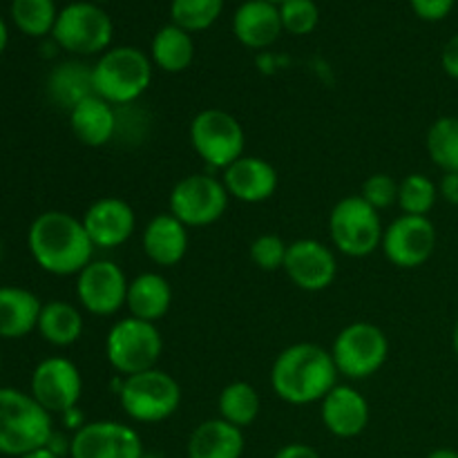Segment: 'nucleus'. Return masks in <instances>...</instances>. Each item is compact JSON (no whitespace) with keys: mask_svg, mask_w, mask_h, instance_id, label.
<instances>
[{"mask_svg":"<svg viewBox=\"0 0 458 458\" xmlns=\"http://www.w3.org/2000/svg\"><path fill=\"white\" fill-rule=\"evenodd\" d=\"M27 246L45 273L79 276L94 259V244L79 217L63 210H45L31 222Z\"/></svg>","mask_w":458,"mask_h":458,"instance_id":"f257e3e1","label":"nucleus"},{"mask_svg":"<svg viewBox=\"0 0 458 458\" xmlns=\"http://www.w3.org/2000/svg\"><path fill=\"white\" fill-rule=\"evenodd\" d=\"M338 367L320 344L298 343L277 353L271 367V387L289 405L320 403L338 385Z\"/></svg>","mask_w":458,"mask_h":458,"instance_id":"f03ea898","label":"nucleus"},{"mask_svg":"<svg viewBox=\"0 0 458 458\" xmlns=\"http://www.w3.org/2000/svg\"><path fill=\"white\" fill-rule=\"evenodd\" d=\"M52 434V414L31 394L0 387V454L21 458L47 445Z\"/></svg>","mask_w":458,"mask_h":458,"instance_id":"7ed1b4c3","label":"nucleus"},{"mask_svg":"<svg viewBox=\"0 0 458 458\" xmlns=\"http://www.w3.org/2000/svg\"><path fill=\"white\" fill-rule=\"evenodd\" d=\"M152 61L132 45L110 47L92 65L94 94L112 106H130L152 83Z\"/></svg>","mask_w":458,"mask_h":458,"instance_id":"20e7f679","label":"nucleus"},{"mask_svg":"<svg viewBox=\"0 0 458 458\" xmlns=\"http://www.w3.org/2000/svg\"><path fill=\"white\" fill-rule=\"evenodd\" d=\"M116 394H119V403L125 414L134 423L143 425L164 423L170 416L177 414L182 405V385L159 367L128 376V378L121 376Z\"/></svg>","mask_w":458,"mask_h":458,"instance_id":"39448f33","label":"nucleus"},{"mask_svg":"<svg viewBox=\"0 0 458 458\" xmlns=\"http://www.w3.org/2000/svg\"><path fill=\"white\" fill-rule=\"evenodd\" d=\"M164 353V338L155 322L123 318L114 322L106 338V358L119 376L141 374L155 369Z\"/></svg>","mask_w":458,"mask_h":458,"instance_id":"423d86ee","label":"nucleus"},{"mask_svg":"<svg viewBox=\"0 0 458 458\" xmlns=\"http://www.w3.org/2000/svg\"><path fill=\"white\" fill-rule=\"evenodd\" d=\"M114 25L106 9L94 3H70L58 12L54 43L74 56H101L110 49Z\"/></svg>","mask_w":458,"mask_h":458,"instance_id":"0eeeda50","label":"nucleus"},{"mask_svg":"<svg viewBox=\"0 0 458 458\" xmlns=\"http://www.w3.org/2000/svg\"><path fill=\"white\" fill-rule=\"evenodd\" d=\"M385 226L380 213L360 195L343 197L331 208L329 237L334 249L347 258H367L383 244Z\"/></svg>","mask_w":458,"mask_h":458,"instance_id":"6e6552de","label":"nucleus"},{"mask_svg":"<svg viewBox=\"0 0 458 458\" xmlns=\"http://www.w3.org/2000/svg\"><path fill=\"white\" fill-rule=\"evenodd\" d=\"M191 146L206 165L224 173L228 165L246 155V132L231 112L208 107L192 119Z\"/></svg>","mask_w":458,"mask_h":458,"instance_id":"1a4fd4ad","label":"nucleus"},{"mask_svg":"<svg viewBox=\"0 0 458 458\" xmlns=\"http://www.w3.org/2000/svg\"><path fill=\"white\" fill-rule=\"evenodd\" d=\"M338 374L349 380L371 378L389 358V340L371 322H352L344 327L331 347Z\"/></svg>","mask_w":458,"mask_h":458,"instance_id":"9d476101","label":"nucleus"},{"mask_svg":"<svg viewBox=\"0 0 458 458\" xmlns=\"http://www.w3.org/2000/svg\"><path fill=\"white\" fill-rule=\"evenodd\" d=\"M226 186L213 174H188L174 183L168 199V213L174 215L183 226L204 228L219 222L228 208Z\"/></svg>","mask_w":458,"mask_h":458,"instance_id":"9b49d317","label":"nucleus"},{"mask_svg":"<svg viewBox=\"0 0 458 458\" xmlns=\"http://www.w3.org/2000/svg\"><path fill=\"white\" fill-rule=\"evenodd\" d=\"M130 280L112 259H92L76 276V298L81 307L98 318L119 313L125 307Z\"/></svg>","mask_w":458,"mask_h":458,"instance_id":"f8f14e48","label":"nucleus"},{"mask_svg":"<svg viewBox=\"0 0 458 458\" xmlns=\"http://www.w3.org/2000/svg\"><path fill=\"white\" fill-rule=\"evenodd\" d=\"M30 394L45 411L61 416L79 407L83 396V376L79 367L67 358H45L31 374Z\"/></svg>","mask_w":458,"mask_h":458,"instance_id":"ddd939ff","label":"nucleus"},{"mask_svg":"<svg viewBox=\"0 0 458 458\" xmlns=\"http://www.w3.org/2000/svg\"><path fill=\"white\" fill-rule=\"evenodd\" d=\"M437 226L429 217L401 215L394 219L383 233L385 258L398 268H419L428 262L437 250Z\"/></svg>","mask_w":458,"mask_h":458,"instance_id":"4468645a","label":"nucleus"},{"mask_svg":"<svg viewBox=\"0 0 458 458\" xmlns=\"http://www.w3.org/2000/svg\"><path fill=\"white\" fill-rule=\"evenodd\" d=\"M139 432L119 420H92L72 434L70 458H143Z\"/></svg>","mask_w":458,"mask_h":458,"instance_id":"2eb2a0df","label":"nucleus"},{"mask_svg":"<svg viewBox=\"0 0 458 458\" xmlns=\"http://www.w3.org/2000/svg\"><path fill=\"white\" fill-rule=\"evenodd\" d=\"M284 273L298 289L318 293L329 289L338 276V259L334 249L318 240H295L289 244Z\"/></svg>","mask_w":458,"mask_h":458,"instance_id":"dca6fc26","label":"nucleus"},{"mask_svg":"<svg viewBox=\"0 0 458 458\" xmlns=\"http://www.w3.org/2000/svg\"><path fill=\"white\" fill-rule=\"evenodd\" d=\"M94 249H116L137 231V215L121 197H101L81 217Z\"/></svg>","mask_w":458,"mask_h":458,"instance_id":"f3484780","label":"nucleus"},{"mask_svg":"<svg viewBox=\"0 0 458 458\" xmlns=\"http://www.w3.org/2000/svg\"><path fill=\"white\" fill-rule=\"evenodd\" d=\"M320 416L327 432L335 438H356L369 425L371 410L356 387L338 383L320 401Z\"/></svg>","mask_w":458,"mask_h":458,"instance_id":"a211bd4d","label":"nucleus"},{"mask_svg":"<svg viewBox=\"0 0 458 458\" xmlns=\"http://www.w3.org/2000/svg\"><path fill=\"white\" fill-rule=\"evenodd\" d=\"M222 182L231 199L244 201V204H262L276 195L280 179H277V170L267 159L244 155L224 170Z\"/></svg>","mask_w":458,"mask_h":458,"instance_id":"6ab92c4d","label":"nucleus"},{"mask_svg":"<svg viewBox=\"0 0 458 458\" xmlns=\"http://www.w3.org/2000/svg\"><path fill=\"white\" fill-rule=\"evenodd\" d=\"M235 38L249 49H264L276 43L284 31L280 7L267 0H246L233 16Z\"/></svg>","mask_w":458,"mask_h":458,"instance_id":"aec40b11","label":"nucleus"},{"mask_svg":"<svg viewBox=\"0 0 458 458\" xmlns=\"http://www.w3.org/2000/svg\"><path fill=\"white\" fill-rule=\"evenodd\" d=\"M143 253L157 267H177L188 253V226H183L174 215L164 213L152 217L143 228Z\"/></svg>","mask_w":458,"mask_h":458,"instance_id":"412c9836","label":"nucleus"},{"mask_svg":"<svg viewBox=\"0 0 458 458\" xmlns=\"http://www.w3.org/2000/svg\"><path fill=\"white\" fill-rule=\"evenodd\" d=\"M70 128L83 146H106L116 137V107L92 94L70 110Z\"/></svg>","mask_w":458,"mask_h":458,"instance_id":"4be33fe9","label":"nucleus"},{"mask_svg":"<svg viewBox=\"0 0 458 458\" xmlns=\"http://www.w3.org/2000/svg\"><path fill=\"white\" fill-rule=\"evenodd\" d=\"M244 429L224 419H208L192 429L186 445L188 458H242L244 454Z\"/></svg>","mask_w":458,"mask_h":458,"instance_id":"5701e85b","label":"nucleus"},{"mask_svg":"<svg viewBox=\"0 0 458 458\" xmlns=\"http://www.w3.org/2000/svg\"><path fill=\"white\" fill-rule=\"evenodd\" d=\"M125 307L132 318L157 325L173 307V286L161 273H141L130 280Z\"/></svg>","mask_w":458,"mask_h":458,"instance_id":"b1692460","label":"nucleus"},{"mask_svg":"<svg viewBox=\"0 0 458 458\" xmlns=\"http://www.w3.org/2000/svg\"><path fill=\"white\" fill-rule=\"evenodd\" d=\"M43 302L22 286H0V338L18 340L38 327Z\"/></svg>","mask_w":458,"mask_h":458,"instance_id":"393cba45","label":"nucleus"},{"mask_svg":"<svg viewBox=\"0 0 458 458\" xmlns=\"http://www.w3.org/2000/svg\"><path fill=\"white\" fill-rule=\"evenodd\" d=\"M150 61L159 70L168 74L186 72L195 61V40L191 31L182 30L177 25H165L152 36L150 43Z\"/></svg>","mask_w":458,"mask_h":458,"instance_id":"a878e982","label":"nucleus"},{"mask_svg":"<svg viewBox=\"0 0 458 458\" xmlns=\"http://www.w3.org/2000/svg\"><path fill=\"white\" fill-rule=\"evenodd\" d=\"M38 334L54 347H72L83 335L85 322L79 309L63 300L45 302L38 318Z\"/></svg>","mask_w":458,"mask_h":458,"instance_id":"bb28decb","label":"nucleus"},{"mask_svg":"<svg viewBox=\"0 0 458 458\" xmlns=\"http://www.w3.org/2000/svg\"><path fill=\"white\" fill-rule=\"evenodd\" d=\"M47 92L56 106L65 107L70 112L76 103L94 94L92 67L81 61L61 63L49 74Z\"/></svg>","mask_w":458,"mask_h":458,"instance_id":"cd10ccee","label":"nucleus"},{"mask_svg":"<svg viewBox=\"0 0 458 458\" xmlns=\"http://www.w3.org/2000/svg\"><path fill=\"white\" fill-rule=\"evenodd\" d=\"M217 410L219 419L244 429L258 420L259 410H262V398H259L258 389L253 385L244 383V380H235V383L226 385L219 392Z\"/></svg>","mask_w":458,"mask_h":458,"instance_id":"c85d7f7f","label":"nucleus"},{"mask_svg":"<svg viewBox=\"0 0 458 458\" xmlns=\"http://www.w3.org/2000/svg\"><path fill=\"white\" fill-rule=\"evenodd\" d=\"M425 148L437 168L458 173V116H438L429 125Z\"/></svg>","mask_w":458,"mask_h":458,"instance_id":"c756f323","label":"nucleus"},{"mask_svg":"<svg viewBox=\"0 0 458 458\" xmlns=\"http://www.w3.org/2000/svg\"><path fill=\"white\" fill-rule=\"evenodd\" d=\"M438 201V183H434L428 174L411 173L398 182V208L403 215L428 217L429 210Z\"/></svg>","mask_w":458,"mask_h":458,"instance_id":"7c9ffc66","label":"nucleus"},{"mask_svg":"<svg viewBox=\"0 0 458 458\" xmlns=\"http://www.w3.org/2000/svg\"><path fill=\"white\" fill-rule=\"evenodd\" d=\"M12 18L22 34L40 38L52 34L58 9L54 0H12Z\"/></svg>","mask_w":458,"mask_h":458,"instance_id":"2f4dec72","label":"nucleus"},{"mask_svg":"<svg viewBox=\"0 0 458 458\" xmlns=\"http://www.w3.org/2000/svg\"><path fill=\"white\" fill-rule=\"evenodd\" d=\"M224 12V0H173L170 18L173 25L191 31H204L217 22Z\"/></svg>","mask_w":458,"mask_h":458,"instance_id":"473e14b6","label":"nucleus"},{"mask_svg":"<svg viewBox=\"0 0 458 458\" xmlns=\"http://www.w3.org/2000/svg\"><path fill=\"white\" fill-rule=\"evenodd\" d=\"M280 7V18L284 31L293 36H307L320 22V7L316 0H284Z\"/></svg>","mask_w":458,"mask_h":458,"instance_id":"72a5a7b5","label":"nucleus"},{"mask_svg":"<svg viewBox=\"0 0 458 458\" xmlns=\"http://www.w3.org/2000/svg\"><path fill=\"white\" fill-rule=\"evenodd\" d=\"M286 250H289V244L280 235L267 233V235H259L253 240V244H250V259H253V264L259 271L273 273L284 268Z\"/></svg>","mask_w":458,"mask_h":458,"instance_id":"f704fd0d","label":"nucleus"},{"mask_svg":"<svg viewBox=\"0 0 458 458\" xmlns=\"http://www.w3.org/2000/svg\"><path fill=\"white\" fill-rule=\"evenodd\" d=\"M360 197L376 210L392 208L398 201V182L385 173L371 174L362 183Z\"/></svg>","mask_w":458,"mask_h":458,"instance_id":"c9c22d12","label":"nucleus"},{"mask_svg":"<svg viewBox=\"0 0 458 458\" xmlns=\"http://www.w3.org/2000/svg\"><path fill=\"white\" fill-rule=\"evenodd\" d=\"M410 4L420 21L438 22L450 16L456 0H410Z\"/></svg>","mask_w":458,"mask_h":458,"instance_id":"e433bc0d","label":"nucleus"},{"mask_svg":"<svg viewBox=\"0 0 458 458\" xmlns=\"http://www.w3.org/2000/svg\"><path fill=\"white\" fill-rule=\"evenodd\" d=\"M441 65L450 79L458 81V34L452 36V38L445 43V47H443Z\"/></svg>","mask_w":458,"mask_h":458,"instance_id":"4c0bfd02","label":"nucleus"},{"mask_svg":"<svg viewBox=\"0 0 458 458\" xmlns=\"http://www.w3.org/2000/svg\"><path fill=\"white\" fill-rule=\"evenodd\" d=\"M273 458H322L316 447L307 445V443H289V445L280 447Z\"/></svg>","mask_w":458,"mask_h":458,"instance_id":"58836bf2","label":"nucleus"},{"mask_svg":"<svg viewBox=\"0 0 458 458\" xmlns=\"http://www.w3.org/2000/svg\"><path fill=\"white\" fill-rule=\"evenodd\" d=\"M438 197H443L447 204L458 206V173H443L438 182Z\"/></svg>","mask_w":458,"mask_h":458,"instance_id":"ea45409f","label":"nucleus"},{"mask_svg":"<svg viewBox=\"0 0 458 458\" xmlns=\"http://www.w3.org/2000/svg\"><path fill=\"white\" fill-rule=\"evenodd\" d=\"M61 419H63V425H65V429H70L72 434L79 432V429L83 428V425H88V420H85L83 411H81L79 407H74V410H70V411H65V414H61Z\"/></svg>","mask_w":458,"mask_h":458,"instance_id":"a19ab883","label":"nucleus"},{"mask_svg":"<svg viewBox=\"0 0 458 458\" xmlns=\"http://www.w3.org/2000/svg\"><path fill=\"white\" fill-rule=\"evenodd\" d=\"M425 458H458V452L452 450V447H438V450L429 452Z\"/></svg>","mask_w":458,"mask_h":458,"instance_id":"79ce46f5","label":"nucleus"},{"mask_svg":"<svg viewBox=\"0 0 458 458\" xmlns=\"http://www.w3.org/2000/svg\"><path fill=\"white\" fill-rule=\"evenodd\" d=\"M21 458H58V456L54 454V452H49L47 447H40V450L30 452V454H25V456H21Z\"/></svg>","mask_w":458,"mask_h":458,"instance_id":"37998d69","label":"nucleus"},{"mask_svg":"<svg viewBox=\"0 0 458 458\" xmlns=\"http://www.w3.org/2000/svg\"><path fill=\"white\" fill-rule=\"evenodd\" d=\"M7 43H9V31H7V25H4L3 18H0V54L4 52Z\"/></svg>","mask_w":458,"mask_h":458,"instance_id":"c03bdc74","label":"nucleus"},{"mask_svg":"<svg viewBox=\"0 0 458 458\" xmlns=\"http://www.w3.org/2000/svg\"><path fill=\"white\" fill-rule=\"evenodd\" d=\"M452 347H454V353L458 356V320L454 325V331H452Z\"/></svg>","mask_w":458,"mask_h":458,"instance_id":"a18cd8bd","label":"nucleus"},{"mask_svg":"<svg viewBox=\"0 0 458 458\" xmlns=\"http://www.w3.org/2000/svg\"><path fill=\"white\" fill-rule=\"evenodd\" d=\"M267 3H273V4H282L284 0H267Z\"/></svg>","mask_w":458,"mask_h":458,"instance_id":"49530a36","label":"nucleus"},{"mask_svg":"<svg viewBox=\"0 0 458 458\" xmlns=\"http://www.w3.org/2000/svg\"><path fill=\"white\" fill-rule=\"evenodd\" d=\"M143 458H164V456H157V454H143Z\"/></svg>","mask_w":458,"mask_h":458,"instance_id":"de8ad7c7","label":"nucleus"},{"mask_svg":"<svg viewBox=\"0 0 458 458\" xmlns=\"http://www.w3.org/2000/svg\"><path fill=\"white\" fill-rule=\"evenodd\" d=\"M0 258H3V244H0Z\"/></svg>","mask_w":458,"mask_h":458,"instance_id":"09e8293b","label":"nucleus"},{"mask_svg":"<svg viewBox=\"0 0 458 458\" xmlns=\"http://www.w3.org/2000/svg\"><path fill=\"white\" fill-rule=\"evenodd\" d=\"M0 365H3V360H0Z\"/></svg>","mask_w":458,"mask_h":458,"instance_id":"8fccbe9b","label":"nucleus"}]
</instances>
